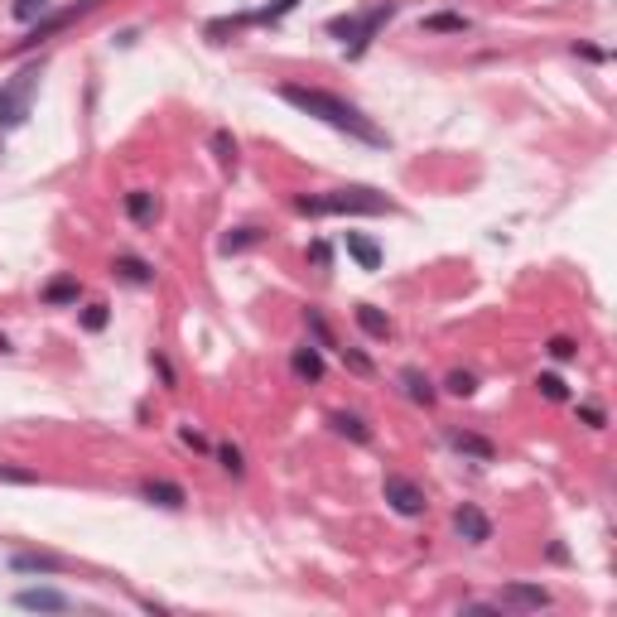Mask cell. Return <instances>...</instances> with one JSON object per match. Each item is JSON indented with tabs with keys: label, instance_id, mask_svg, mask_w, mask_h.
<instances>
[{
	"label": "cell",
	"instance_id": "cell-3",
	"mask_svg": "<svg viewBox=\"0 0 617 617\" xmlns=\"http://www.w3.org/2000/svg\"><path fill=\"white\" fill-rule=\"evenodd\" d=\"M391 15H396V0H381V5L362 10V15H333V20H328V34L348 49V58H362L367 44L381 34V25H386Z\"/></svg>",
	"mask_w": 617,
	"mask_h": 617
},
{
	"label": "cell",
	"instance_id": "cell-16",
	"mask_svg": "<svg viewBox=\"0 0 617 617\" xmlns=\"http://www.w3.org/2000/svg\"><path fill=\"white\" fill-rule=\"evenodd\" d=\"M78 295H82V285L73 275H58V280L44 285V304H78Z\"/></svg>",
	"mask_w": 617,
	"mask_h": 617
},
{
	"label": "cell",
	"instance_id": "cell-6",
	"mask_svg": "<svg viewBox=\"0 0 617 617\" xmlns=\"http://www.w3.org/2000/svg\"><path fill=\"white\" fill-rule=\"evenodd\" d=\"M381 492H386V502L401 511V516H425V507H430V502H425V492L410 483V478H401V473H386Z\"/></svg>",
	"mask_w": 617,
	"mask_h": 617
},
{
	"label": "cell",
	"instance_id": "cell-4",
	"mask_svg": "<svg viewBox=\"0 0 617 617\" xmlns=\"http://www.w3.org/2000/svg\"><path fill=\"white\" fill-rule=\"evenodd\" d=\"M39 63H29L20 68L15 78L0 87V131H20L29 121V111H34V97H39Z\"/></svg>",
	"mask_w": 617,
	"mask_h": 617
},
{
	"label": "cell",
	"instance_id": "cell-25",
	"mask_svg": "<svg viewBox=\"0 0 617 617\" xmlns=\"http://www.w3.org/2000/svg\"><path fill=\"white\" fill-rule=\"evenodd\" d=\"M444 386H449L454 396H463V401H468V396L478 391V381H473V372H449V381H444Z\"/></svg>",
	"mask_w": 617,
	"mask_h": 617
},
{
	"label": "cell",
	"instance_id": "cell-27",
	"mask_svg": "<svg viewBox=\"0 0 617 617\" xmlns=\"http://www.w3.org/2000/svg\"><path fill=\"white\" fill-rule=\"evenodd\" d=\"M217 458H222V468H227V473H232V478H242V473H246L242 454H237V449H232V444H222V449H217Z\"/></svg>",
	"mask_w": 617,
	"mask_h": 617
},
{
	"label": "cell",
	"instance_id": "cell-2",
	"mask_svg": "<svg viewBox=\"0 0 617 617\" xmlns=\"http://www.w3.org/2000/svg\"><path fill=\"white\" fill-rule=\"evenodd\" d=\"M295 213L304 217H381V213H391V198L386 193H376V188H333V193H319V198H295Z\"/></svg>",
	"mask_w": 617,
	"mask_h": 617
},
{
	"label": "cell",
	"instance_id": "cell-36",
	"mask_svg": "<svg viewBox=\"0 0 617 617\" xmlns=\"http://www.w3.org/2000/svg\"><path fill=\"white\" fill-rule=\"evenodd\" d=\"M309 256H314V266H328V246H323V242H314V251H309Z\"/></svg>",
	"mask_w": 617,
	"mask_h": 617
},
{
	"label": "cell",
	"instance_id": "cell-24",
	"mask_svg": "<svg viewBox=\"0 0 617 617\" xmlns=\"http://www.w3.org/2000/svg\"><path fill=\"white\" fill-rule=\"evenodd\" d=\"M44 10H49V0H15V20L20 25H34Z\"/></svg>",
	"mask_w": 617,
	"mask_h": 617
},
{
	"label": "cell",
	"instance_id": "cell-11",
	"mask_svg": "<svg viewBox=\"0 0 617 617\" xmlns=\"http://www.w3.org/2000/svg\"><path fill=\"white\" fill-rule=\"evenodd\" d=\"M502 603H511V608H550V589H540V584H507Z\"/></svg>",
	"mask_w": 617,
	"mask_h": 617
},
{
	"label": "cell",
	"instance_id": "cell-31",
	"mask_svg": "<svg viewBox=\"0 0 617 617\" xmlns=\"http://www.w3.org/2000/svg\"><path fill=\"white\" fill-rule=\"evenodd\" d=\"M338 352H343V362H348V367H352L357 376H367V372H372V362H367L362 352H352V348H338Z\"/></svg>",
	"mask_w": 617,
	"mask_h": 617
},
{
	"label": "cell",
	"instance_id": "cell-10",
	"mask_svg": "<svg viewBox=\"0 0 617 617\" xmlns=\"http://www.w3.org/2000/svg\"><path fill=\"white\" fill-rule=\"evenodd\" d=\"M15 603H20V608H34V613H68V608H73V598L58 589H25Z\"/></svg>",
	"mask_w": 617,
	"mask_h": 617
},
{
	"label": "cell",
	"instance_id": "cell-5",
	"mask_svg": "<svg viewBox=\"0 0 617 617\" xmlns=\"http://www.w3.org/2000/svg\"><path fill=\"white\" fill-rule=\"evenodd\" d=\"M97 5H102V0H78V5H68V10H54V15H39V20H34V29H29V34H25V39H20V44H15V49H10V54H25V49H39L44 39H54V34H63V29L73 25V20H82V15H87V10H97Z\"/></svg>",
	"mask_w": 617,
	"mask_h": 617
},
{
	"label": "cell",
	"instance_id": "cell-21",
	"mask_svg": "<svg viewBox=\"0 0 617 617\" xmlns=\"http://www.w3.org/2000/svg\"><path fill=\"white\" fill-rule=\"evenodd\" d=\"M261 237H266L261 227H237V232H227V237H222V251H227V256H232V251H246V246H256Z\"/></svg>",
	"mask_w": 617,
	"mask_h": 617
},
{
	"label": "cell",
	"instance_id": "cell-20",
	"mask_svg": "<svg viewBox=\"0 0 617 617\" xmlns=\"http://www.w3.org/2000/svg\"><path fill=\"white\" fill-rule=\"evenodd\" d=\"M295 376H299V381H319V376H323L319 348H299L295 352Z\"/></svg>",
	"mask_w": 617,
	"mask_h": 617
},
{
	"label": "cell",
	"instance_id": "cell-34",
	"mask_svg": "<svg viewBox=\"0 0 617 617\" xmlns=\"http://www.w3.org/2000/svg\"><path fill=\"white\" fill-rule=\"evenodd\" d=\"M579 415H584V420H589L593 430H603V410H598V405H584V410H579Z\"/></svg>",
	"mask_w": 617,
	"mask_h": 617
},
{
	"label": "cell",
	"instance_id": "cell-33",
	"mask_svg": "<svg viewBox=\"0 0 617 617\" xmlns=\"http://www.w3.org/2000/svg\"><path fill=\"white\" fill-rule=\"evenodd\" d=\"M0 478H5V483H34V473H25V468H5V463H0Z\"/></svg>",
	"mask_w": 617,
	"mask_h": 617
},
{
	"label": "cell",
	"instance_id": "cell-8",
	"mask_svg": "<svg viewBox=\"0 0 617 617\" xmlns=\"http://www.w3.org/2000/svg\"><path fill=\"white\" fill-rule=\"evenodd\" d=\"M140 497H145V502H155V507H164V511H179L188 502L184 487L164 483V478H145V483H140Z\"/></svg>",
	"mask_w": 617,
	"mask_h": 617
},
{
	"label": "cell",
	"instance_id": "cell-32",
	"mask_svg": "<svg viewBox=\"0 0 617 617\" xmlns=\"http://www.w3.org/2000/svg\"><path fill=\"white\" fill-rule=\"evenodd\" d=\"M550 357H555V362H569V357H574V343H569V338H550Z\"/></svg>",
	"mask_w": 617,
	"mask_h": 617
},
{
	"label": "cell",
	"instance_id": "cell-9",
	"mask_svg": "<svg viewBox=\"0 0 617 617\" xmlns=\"http://www.w3.org/2000/svg\"><path fill=\"white\" fill-rule=\"evenodd\" d=\"M454 526H458V536H463V540H473V545L492 540V521H487V516H483L478 507H468V502H463V507L454 511Z\"/></svg>",
	"mask_w": 617,
	"mask_h": 617
},
{
	"label": "cell",
	"instance_id": "cell-35",
	"mask_svg": "<svg viewBox=\"0 0 617 617\" xmlns=\"http://www.w3.org/2000/svg\"><path fill=\"white\" fill-rule=\"evenodd\" d=\"M184 444H188V449H208V439H203L198 430H184Z\"/></svg>",
	"mask_w": 617,
	"mask_h": 617
},
{
	"label": "cell",
	"instance_id": "cell-15",
	"mask_svg": "<svg viewBox=\"0 0 617 617\" xmlns=\"http://www.w3.org/2000/svg\"><path fill=\"white\" fill-rule=\"evenodd\" d=\"M357 323H362V333H367V338H381V343L391 338V319H386L376 304H357Z\"/></svg>",
	"mask_w": 617,
	"mask_h": 617
},
{
	"label": "cell",
	"instance_id": "cell-19",
	"mask_svg": "<svg viewBox=\"0 0 617 617\" xmlns=\"http://www.w3.org/2000/svg\"><path fill=\"white\" fill-rule=\"evenodd\" d=\"M116 275L131 280V285H155V270L145 266L140 256H116Z\"/></svg>",
	"mask_w": 617,
	"mask_h": 617
},
{
	"label": "cell",
	"instance_id": "cell-23",
	"mask_svg": "<svg viewBox=\"0 0 617 617\" xmlns=\"http://www.w3.org/2000/svg\"><path fill=\"white\" fill-rule=\"evenodd\" d=\"M213 150H217V164H222V169H232V164H237V140H232L227 131L213 135Z\"/></svg>",
	"mask_w": 617,
	"mask_h": 617
},
{
	"label": "cell",
	"instance_id": "cell-29",
	"mask_svg": "<svg viewBox=\"0 0 617 617\" xmlns=\"http://www.w3.org/2000/svg\"><path fill=\"white\" fill-rule=\"evenodd\" d=\"M82 328L102 333V328H107V304H87V314H82Z\"/></svg>",
	"mask_w": 617,
	"mask_h": 617
},
{
	"label": "cell",
	"instance_id": "cell-7",
	"mask_svg": "<svg viewBox=\"0 0 617 617\" xmlns=\"http://www.w3.org/2000/svg\"><path fill=\"white\" fill-rule=\"evenodd\" d=\"M10 569H15V574H63L68 560H63V555H49V550H15V555H10Z\"/></svg>",
	"mask_w": 617,
	"mask_h": 617
},
{
	"label": "cell",
	"instance_id": "cell-1",
	"mask_svg": "<svg viewBox=\"0 0 617 617\" xmlns=\"http://www.w3.org/2000/svg\"><path fill=\"white\" fill-rule=\"evenodd\" d=\"M280 97L290 102V107H299L304 116H314V121H323V126H333V131L352 135V140H362V145H386V131L376 126L367 111H357L352 102H343L338 92H323V87H304V82H285L280 87Z\"/></svg>",
	"mask_w": 617,
	"mask_h": 617
},
{
	"label": "cell",
	"instance_id": "cell-14",
	"mask_svg": "<svg viewBox=\"0 0 617 617\" xmlns=\"http://www.w3.org/2000/svg\"><path fill=\"white\" fill-rule=\"evenodd\" d=\"M449 444H454L458 454L483 458V463H492V458H497V449H492L487 439H478V434H468V430H449Z\"/></svg>",
	"mask_w": 617,
	"mask_h": 617
},
{
	"label": "cell",
	"instance_id": "cell-28",
	"mask_svg": "<svg viewBox=\"0 0 617 617\" xmlns=\"http://www.w3.org/2000/svg\"><path fill=\"white\" fill-rule=\"evenodd\" d=\"M304 319H309V328H314V338H319L323 348H338V343H333V333H328V323H323V314H319V309H309Z\"/></svg>",
	"mask_w": 617,
	"mask_h": 617
},
{
	"label": "cell",
	"instance_id": "cell-22",
	"mask_svg": "<svg viewBox=\"0 0 617 617\" xmlns=\"http://www.w3.org/2000/svg\"><path fill=\"white\" fill-rule=\"evenodd\" d=\"M468 20L463 15H425V34H463Z\"/></svg>",
	"mask_w": 617,
	"mask_h": 617
},
{
	"label": "cell",
	"instance_id": "cell-13",
	"mask_svg": "<svg viewBox=\"0 0 617 617\" xmlns=\"http://www.w3.org/2000/svg\"><path fill=\"white\" fill-rule=\"evenodd\" d=\"M348 256L357 261L362 270H381V246L367 242L362 232H348Z\"/></svg>",
	"mask_w": 617,
	"mask_h": 617
},
{
	"label": "cell",
	"instance_id": "cell-18",
	"mask_svg": "<svg viewBox=\"0 0 617 617\" xmlns=\"http://www.w3.org/2000/svg\"><path fill=\"white\" fill-rule=\"evenodd\" d=\"M328 425H333V430H338V434H348L352 444H367V439H372V430H367V420H362V415H348V410H338V415H333Z\"/></svg>",
	"mask_w": 617,
	"mask_h": 617
},
{
	"label": "cell",
	"instance_id": "cell-30",
	"mask_svg": "<svg viewBox=\"0 0 617 617\" xmlns=\"http://www.w3.org/2000/svg\"><path fill=\"white\" fill-rule=\"evenodd\" d=\"M295 5H299V0H275V5H266V10H256L251 20H280V15H290Z\"/></svg>",
	"mask_w": 617,
	"mask_h": 617
},
{
	"label": "cell",
	"instance_id": "cell-17",
	"mask_svg": "<svg viewBox=\"0 0 617 617\" xmlns=\"http://www.w3.org/2000/svg\"><path fill=\"white\" fill-rule=\"evenodd\" d=\"M401 386H405V396H410V401H420V405L434 401V381L425 372H415V367H405V372H401Z\"/></svg>",
	"mask_w": 617,
	"mask_h": 617
},
{
	"label": "cell",
	"instance_id": "cell-26",
	"mask_svg": "<svg viewBox=\"0 0 617 617\" xmlns=\"http://www.w3.org/2000/svg\"><path fill=\"white\" fill-rule=\"evenodd\" d=\"M536 386H540V396H545V401H564V396H569V391H564V381H560V376H550V372L540 376Z\"/></svg>",
	"mask_w": 617,
	"mask_h": 617
},
{
	"label": "cell",
	"instance_id": "cell-12",
	"mask_svg": "<svg viewBox=\"0 0 617 617\" xmlns=\"http://www.w3.org/2000/svg\"><path fill=\"white\" fill-rule=\"evenodd\" d=\"M155 213H160V203H155V193H150V188H135V193H126V217H131V222L150 227V222H155Z\"/></svg>",
	"mask_w": 617,
	"mask_h": 617
}]
</instances>
